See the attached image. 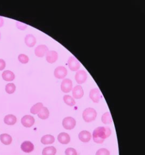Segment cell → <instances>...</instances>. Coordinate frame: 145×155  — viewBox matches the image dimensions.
<instances>
[{
  "label": "cell",
  "mask_w": 145,
  "mask_h": 155,
  "mask_svg": "<svg viewBox=\"0 0 145 155\" xmlns=\"http://www.w3.org/2000/svg\"><path fill=\"white\" fill-rule=\"evenodd\" d=\"M16 26L18 28L21 30H25L27 27V26L26 24L21 22H18V21L16 22Z\"/></svg>",
  "instance_id": "cell-30"
},
{
  "label": "cell",
  "mask_w": 145,
  "mask_h": 155,
  "mask_svg": "<svg viewBox=\"0 0 145 155\" xmlns=\"http://www.w3.org/2000/svg\"><path fill=\"white\" fill-rule=\"evenodd\" d=\"M56 152L57 150L55 147H46L43 150L42 155H55Z\"/></svg>",
  "instance_id": "cell-23"
},
{
  "label": "cell",
  "mask_w": 145,
  "mask_h": 155,
  "mask_svg": "<svg viewBox=\"0 0 145 155\" xmlns=\"http://www.w3.org/2000/svg\"><path fill=\"white\" fill-rule=\"evenodd\" d=\"M87 73L84 70H78L75 76L76 82L77 83L79 84L84 83L87 80Z\"/></svg>",
  "instance_id": "cell-10"
},
{
  "label": "cell",
  "mask_w": 145,
  "mask_h": 155,
  "mask_svg": "<svg viewBox=\"0 0 145 155\" xmlns=\"http://www.w3.org/2000/svg\"><path fill=\"white\" fill-rule=\"evenodd\" d=\"M48 51V48L46 45H39L35 49V54L38 57H43Z\"/></svg>",
  "instance_id": "cell-9"
},
{
  "label": "cell",
  "mask_w": 145,
  "mask_h": 155,
  "mask_svg": "<svg viewBox=\"0 0 145 155\" xmlns=\"http://www.w3.org/2000/svg\"><path fill=\"white\" fill-rule=\"evenodd\" d=\"M68 64L69 69L73 71H78V70L81 67L80 62L74 56H71L69 58Z\"/></svg>",
  "instance_id": "cell-4"
},
{
  "label": "cell",
  "mask_w": 145,
  "mask_h": 155,
  "mask_svg": "<svg viewBox=\"0 0 145 155\" xmlns=\"http://www.w3.org/2000/svg\"><path fill=\"white\" fill-rule=\"evenodd\" d=\"M4 21L3 18L0 17V27H1L3 26V25H4Z\"/></svg>",
  "instance_id": "cell-32"
},
{
  "label": "cell",
  "mask_w": 145,
  "mask_h": 155,
  "mask_svg": "<svg viewBox=\"0 0 145 155\" xmlns=\"http://www.w3.org/2000/svg\"><path fill=\"white\" fill-rule=\"evenodd\" d=\"M89 96L95 103H98L102 98V95L98 88H93L90 91Z\"/></svg>",
  "instance_id": "cell-8"
},
{
  "label": "cell",
  "mask_w": 145,
  "mask_h": 155,
  "mask_svg": "<svg viewBox=\"0 0 145 155\" xmlns=\"http://www.w3.org/2000/svg\"><path fill=\"white\" fill-rule=\"evenodd\" d=\"M78 138L82 142H89L91 139V134L88 131L83 130L78 134Z\"/></svg>",
  "instance_id": "cell-13"
},
{
  "label": "cell",
  "mask_w": 145,
  "mask_h": 155,
  "mask_svg": "<svg viewBox=\"0 0 145 155\" xmlns=\"http://www.w3.org/2000/svg\"><path fill=\"white\" fill-rule=\"evenodd\" d=\"M102 122L104 124H110L113 122L112 117L111 116L110 112H106L104 113L102 116Z\"/></svg>",
  "instance_id": "cell-21"
},
{
  "label": "cell",
  "mask_w": 145,
  "mask_h": 155,
  "mask_svg": "<svg viewBox=\"0 0 145 155\" xmlns=\"http://www.w3.org/2000/svg\"><path fill=\"white\" fill-rule=\"evenodd\" d=\"M18 60L19 61L23 64H27L29 61V58L27 56H26V54H21L18 56Z\"/></svg>",
  "instance_id": "cell-27"
},
{
  "label": "cell",
  "mask_w": 145,
  "mask_h": 155,
  "mask_svg": "<svg viewBox=\"0 0 145 155\" xmlns=\"http://www.w3.org/2000/svg\"><path fill=\"white\" fill-rule=\"evenodd\" d=\"M0 39H1V32H0Z\"/></svg>",
  "instance_id": "cell-33"
},
{
  "label": "cell",
  "mask_w": 145,
  "mask_h": 155,
  "mask_svg": "<svg viewBox=\"0 0 145 155\" xmlns=\"http://www.w3.org/2000/svg\"><path fill=\"white\" fill-rule=\"evenodd\" d=\"M17 121V117L13 114H8L5 117L4 119L5 124L8 125H15Z\"/></svg>",
  "instance_id": "cell-19"
},
{
  "label": "cell",
  "mask_w": 145,
  "mask_h": 155,
  "mask_svg": "<svg viewBox=\"0 0 145 155\" xmlns=\"http://www.w3.org/2000/svg\"><path fill=\"white\" fill-rule=\"evenodd\" d=\"M39 118L42 120H47L49 116V111L46 107H43L38 114Z\"/></svg>",
  "instance_id": "cell-22"
},
{
  "label": "cell",
  "mask_w": 145,
  "mask_h": 155,
  "mask_svg": "<svg viewBox=\"0 0 145 155\" xmlns=\"http://www.w3.org/2000/svg\"><path fill=\"white\" fill-rule=\"evenodd\" d=\"M97 116V112L94 108H86L83 112L82 117L86 122H91L94 121Z\"/></svg>",
  "instance_id": "cell-2"
},
{
  "label": "cell",
  "mask_w": 145,
  "mask_h": 155,
  "mask_svg": "<svg viewBox=\"0 0 145 155\" xmlns=\"http://www.w3.org/2000/svg\"><path fill=\"white\" fill-rule=\"evenodd\" d=\"M112 131L109 127L100 126L94 130L93 134L94 142L98 144H102L104 140L111 135Z\"/></svg>",
  "instance_id": "cell-1"
},
{
  "label": "cell",
  "mask_w": 145,
  "mask_h": 155,
  "mask_svg": "<svg viewBox=\"0 0 145 155\" xmlns=\"http://www.w3.org/2000/svg\"><path fill=\"white\" fill-rule=\"evenodd\" d=\"M21 148L22 151L25 153H30L34 151V146L30 141H25L22 143Z\"/></svg>",
  "instance_id": "cell-11"
},
{
  "label": "cell",
  "mask_w": 145,
  "mask_h": 155,
  "mask_svg": "<svg viewBox=\"0 0 145 155\" xmlns=\"http://www.w3.org/2000/svg\"><path fill=\"white\" fill-rule=\"evenodd\" d=\"M95 155H110V152L106 148H100L96 152Z\"/></svg>",
  "instance_id": "cell-28"
},
{
  "label": "cell",
  "mask_w": 145,
  "mask_h": 155,
  "mask_svg": "<svg viewBox=\"0 0 145 155\" xmlns=\"http://www.w3.org/2000/svg\"><path fill=\"white\" fill-rule=\"evenodd\" d=\"M43 107V104L42 103H38L35 104L30 109V112L32 114H38L39 112H40V110Z\"/></svg>",
  "instance_id": "cell-24"
},
{
  "label": "cell",
  "mask_w": 145,
  "mask_h": 155,
  "mask_svg": "<svg viewBox=\"0 0 145 155\" xmlns=\"http://www.w3.org/2000/svg\"><path fill=\"white\" fill-rule=\"evenodd\" d=\"M65 155H77V152L73 148H68L65 151Z\"/></svg>",
  "instance_id": "cell-29"
},
{
  "label": "cell",
  "mask_w": 145,
  "mask_h": 155,
  "mask_svg": "<svg viewBox=\"0 0 145 155\" xmlns=\"http://www.w3.org/2000/svg\"><path fill=\"white\" fill-rule=\"evenodd\" d=\"M76 125V120L72 117H65L62 121V126L64 129L66 130H72Z\"/></svg>",
  "instance_id": "cell-3"
},
{
  "label": "cell",
  "mask_w": 145,
  "mask_h": 155,
  "mask_svg": "<svg viewBox=\"0 0 145 155\" xmlns=\"http://www.w3.org/2000/svg\"><path fill=\"white\" fill-rule=\"evenodd\" d=\"M58 59V53L54 51H48L46 54V60L49 64H53Z\"/></svg>",
  "instance_id": "cell-14"
},
{
  "label": "cell",
  "mask_w": 145,
  "mask_h": 155,
  "mask_svg": "<svg viewBox=\"0 0 145 155\" xmlns=\"http://www.w3.org/2000/svg\"><path fill=\"white\" fill-rule=\"evenodd\" d=\"M84 95L83 88L80 85H77L72 90V96L76 99H81Z\"/></svg>",
  "instance_id": "cell-12"
},
{
  "label": "cell",
  "mask_w": 145,
  "mask_h": 155,
  "mask_svg": "<svg viewBox=\"0 0 145 155\" xmlns=\"http://www.w3.org/2000/svg\"><path fill=\"white\" fill-rule=\"evenodd\" d=\"M72 88V80L69 79H64L61 84V90L64 93L70 92Z\"/></svg>",
  "instance_id": "cell-5"
},
{
  "label": "cell",
  "mask_w": 145,
  "mask_h": 155,
  "mask_svg": "<svg viewBox=\"0 0 145 155\" xmlns=\"http://www.w3.org/2000/svg\"><path fill=\"white\" fill-rule=\"evenodd\" d=\"M2 77L5 81H13L15 79V75L14 73L9 70H5L2 74Z\"/></svg>",
  "instance_id": "cell-20"
},
{
  "label": "cell",
  "mask_w": 145,
  "mask_h": 155,
  "mask_svg": "<svg viewBox=\"0 0 145 155\" xmlns=\"http://www.w3.org/2000/svg\"><path fill=\"white\" fill-rule=\"evenodd\" d=\"M0 140L6 146L10 145L13 140L12 137L8 134H2L0 135Z\"/></svg>",
  "instance_id": "cell-17"
},
{
  "label": "cell",
  "mask_w": 145,
  "mask_h": 155,
  "mask_svg": "<svg viewBox=\"0 0 145 155\" xmlns=\"http://www.w3.org/2000/svg\"><path fill=\"white\" fill-rule=\"evenodd\" d=\"M25 41L26 45L29 47H34L35 44L36 43V39L35 38L34 36L32 34L27 35L25 39Z\"/></svg>",
  "instance_id": "cell-16"
},
{
  "label": "cell",
  "mask_w": 145,
  "mask_h": 155,
  "mask_svg": "<svg viewBox=\"0 0 145 155\" xmlns=\"http://www.w3.org/2000/svg\"><path fill=\"white\" fill-rule=\"evenodd\" d=\"M64 102L69 106L73 107L76 105V101L70 95H65L63 97Z\"/></svg>",
  "instance_id": "cell-25"
},
{
  "label": "cell",
  "mask_w": 145,
  "mask_h": 155,
  "mask_svg": "<svg viewBox=\"0 0 145 155\" xmlns=\"http://www.w3.org/2000/svg\"><path fill=\"white\" fill-rule=\"evenodd\" d=\"M21 124L25 127H31L34 125V118L30 115H26L22 118Z\"/></svg>",
  "instance_id": "cell-6"
},
{
  "label": "cell",
  "mask_w": 145,
  "mask_h": 155,
  "mask_svg": "<svg viewBox=\"0 0 145 155\" xmlns=\"http://www.w3.org/2000/svg\"><path fill=\"white\" fill-rule=\"evenodd\" d=\"M6 67V63L2 59H0V71L3 70Z\"/></svg>",
  "instance_id": "cell-31"
},
{
  "label": "cell",
  "mask_w": 145,
  "mask_h": 155,
  "mask_svg": "<svg viewBox=\"0 0 145 155\" xmlns=\"http://www.w3.org/2000/svg\"><path fill=\"white\" fill-rule=\"evenodd\" d=\"M68 71L64 66H59L54 71V75L57 79H64L67 75Z\"/></svg>",
  "instance_id": "cell-7"
},
{
  "label": "cell",
  "mask_w": 145,
  "mask_h": 155,
  "mask_svg": "<svg viewBox=\"0 0 145 155\" xmlns=\"http://www.w3.org/2000/svg\"><path fill=\"white\" fill-rule=\"evenodd\" d=\"M16 90V87L14 83H8L5 87V91L8 94H12Z\"/></svg>",
  "instance_id": "cell-26"
},
{
  "label": "cell",
  "mask_w": 145,
  "mask_h": 155,
  "mask_svg": "<svg viewBox=\"0 0 145 155\" xmlns=\"http://www.w3.org/2000/svg\"><path fill=\"white\" fill-rule=\"evenodd\" d=\"M55 141V138L52 135H46L41 138V143L45 145L53 144Z\"/></svg>",
  "instance_id": "cell-18"
},
{
  "label": "cell",
  "mask_w": 145,
  "mask_h": 155,
  "mask_svg": "<svg viewBox=\"0 0 145 155\" xmlns=\"http://www.w3.org/2000/svg\"><path fill=\"white\" fill-rule=\"evenodd\" d=\"M57 140L62 144H67L70 142V137L68 133H61L58 135Z\"/></svg>",
  "instance_id": "cell-15"
}]
</instances>
